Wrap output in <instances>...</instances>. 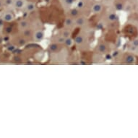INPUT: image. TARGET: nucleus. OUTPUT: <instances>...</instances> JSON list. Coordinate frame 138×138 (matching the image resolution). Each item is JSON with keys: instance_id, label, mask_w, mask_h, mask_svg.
<instances>
[{"instance_id": "nucleus-1", "label": "nucleus", "mask_w": 138, "mask_h": 138, "mask_svg": "<svg viewBox=\"0 0 138 138\" xmlns=\"http://www.w3.org/2000/svg\"><path fill=\"white\" fill-rule=\"evenodd\" d=\"M44 38V31L43 30H37L33 33V41L36 42L41 41Z\"/></svg>"}, {"instance_id": "nucleus-2", "label": "nucleus", "mask_w": 138, "mask_h": 138, "mask_svg": "<svg viewBox=\"0 0 138 138\" xmlns=\"http://www.w3.org/2000/svg\"><path fill=\"white\" fill-rule=\"evenodd\" d=\"M1 18L3 19V20L5 22L10 23V22H12L14 20L15 16H14V14L11 11H6L2 14Z\"/></svg>"}, {"instance_id": "nucleus-3", "label": "nucleus", "mask_w": 138, "mask_h": 138, "mask_svg": "<svg viewBox=\"0 0 138 138\" xmlns=\"http://www.w3.org/2000/svg\"><path fill=\"white\" fill-rule=\"evenodd\" d=\"M26 3V0H15L13 7L18 10H22L25 8Z\"/></svg>"}, {"instance_id": "nucleus-4", "label": "nucleus", "mask_w": 138, "mask_h": 138, "mask_svg": "<svg viewBox=\"0 0 138 138\" xmlns=\"http://www.w3.org/2000/svg\"><path fill=\"white\" fill-rule=\"evenodd\" d=\"M75 21V25L76 26L83 27V26H85L86 25L87 19H86V18H85L83 16H78V18H76Z\"/></svg>"}, {"instance_id": "nucleus-5", "label": "nucleus", "mask_w": 138, "mask_h": 138, "mask_svg": "<svg viewBox=\"0 0 138 138\" xmlns=\"http://www.w3.org/2000/svg\"><path fill=\"white\" fill-rule=\"evenodd\" d=\"M75 25V21L73 18L69 17L66 18L64 20V26L67 28H72Z\"/></svg>"}, {"instance_id": "nucleus-6", "label": "nucleus", "mask_w": 138, "mask_h": 138, "mask_svg": "<svg viewBox=\"0 0 138 138\" xmlns=\"http://www.w3.org/2000/svg\"><path fill=\"white\" fill-rule=\"evenodd\" d=\"M103 6L101 2H96L92 7V12L94 14L100 13L103 10Z\"/></svg>"}, {"instance_id": "nucleus-7", "label": "nucleus", "mask_w": 138, "mask_h": 138, "mask_svg": "<svg viewBox=\"0 0 138 138\" xmlns=\"http://www.w3.org/2000/svg\"><path fill=\"white\" fill-rule=\"evenodd\" d=\"M96 51H97L98 54H103L106 53V51H107V46L105 43H100L96 47Z\"/></svg>"}, {"instance_id": "nucleus-8", "label": "nucleus", "mask_w": 138, "mask_h": 138, "mask_svg": "<svg viewBox=\"0 0 138 138\" xmlns=\"http://www.w3.org/2000/svg\"><path fill=\"white\" fill-rule=\"evenodd\" d=\"M36 8V5L34 2H29L26 3L25 5V7L24 8V10L27 12H33V10H35Z\"/></svg>"}, {"instance_id": "nucleus-9", "label": "nucleus", "mask_w": 138, "mask_h": 138, "mask_svg": "<svg viewBox=\"0 0 138 138\" xmlns=\"http://www.w3.org/2000/svg\"><path fill=\"white\" fill-rule=\"evenodd\" d=\"M85 41V38L83 35H78L75 37L74 42L78 46H82Z\"/></svg>"}, {"instance_id": "nucleus-10", "label": "nucleus", "mask_w": 138, "mask_h": 138, "mask_svg": "<svg viewBox=\"0 0 138 138\" xmlns=\"http://www.w3.org/2000/svg\"><path fill=\"white\" fill-rule=\"evenodd\" d=\"M18 26H19L20 30H24L28 28V27H29V22L27 20H20L19 22Z\"/></svg>"}, {"instance_id": "nucleus-11", "label": "nucleus", "mask_w": 138, "mask_h": 138, "mask_svg": "<svg viewBox=\"0 0 138 138\" xmlns=\"http://www.w3.org/2000/svg\"><path fill=\"white\" fill-rule=\"evenodd\" d=\"M106 18H107V20L109 22L113 23V22H115V21H116L118 20V16H117V15L115 12H110L108 13V15L106 16Z\"/></svg>"}, {"instance_id": "nucleus-12", "label": "nucleus", "mask_w": 138, "mask_h": 138, "mask_svg": "<svg viewBox=\"0 0 138 138\" xmlns=\"http://www.w3.org/2000/svg\"><path fill=\"white\" fill-rule=\"evenodd\" d=\"M135 61L134 56L132 54H127L124 57V62L126 64H133Z\"/></svg>"}, {"instance_id": "nucleus-13", "label": "nucleus", "mask_w": 138, "mask_h": 138, "mask_svg": "<svg viewBox=\"0 0 138 138\" xmlns=\"http://www.w3.org/2000/svg\"><path fill=\"white\" fill-rule=\"evenodd\" d=\"M58 49H59V43H57L56 42H54V43H51L49 45V46H48V50L51 53L56 52Z\"/></svg>"}, {"instance_id": "nucleus-14", "label": "nucleus", "mask_w": 138, "mask_h": 138, "mask_svg": "<svg viewBox=\"0 0 138 138\" xmlns=\"http://www.w3.org/2000/svg\"><path fill=\"white\" fill-rule=\"evenodd\" d=\"M79 14H80V11H79V9H78V8L72 9V10L70 11V17H71V18H78V17L79 16Z\"/></svg>"}, {"instance_id": "nucleus-15", "label": "nucleus", "mask_w": 138, "mask_h": 138, "mask_svg": "<svg viewBox=\"0 0 138 138\" xmlns=\"http://www.w3.org/2000/svg\"><path fill=\"white\" fill-rule=\"evenodd\" d=\"M61 2H62L64 7H70L72 4H74L76 2V0H61Z\"/></svg>"}, {"instance_id": "nucleus-16", "label": "nucleus", "mask_w": 138, "mask_h": 138, "mask_svg": "<svg viewBox=\"0 0 138 138\" xmlns=\"http://www.w3.org/2000/svg\"><path fill=\"white\" fill-rule=\"evenodd\" d=\"M74 43V40L72 38H71L70 37L69 38H66L65 39V41H64V44L65 46H66L67 47H71Z\"/></svg>"}, {"instance_id": "nucleus-17", "label": "nucleus", "mask_w": 138, "mask_h": 138, "mask_svg": "<svg viewBox=\"0 0 138 138\" xmlns=\"http://www.w3.org/2000/svg\"><path fill=\"white\" fill-rule=\"evenodd\" d=\"M65 38L64 37H63L62 36H58L57 37H56L55 38V39H54V41L56 42V43H59V44H61V43H64V41H65Z\"/></svg>"}, {"instance_id": "nucleus-18", "label": "nucleus", "mask_w": 138, "mask_h": 138, "mask_svg": "<svg viewBox=\"0 0 138 138\" xmlns=\"http://www.w3.org/2000/svg\"><path fill=\"white\" fill-rule=\"evenodd\" d=\"M60 35H61V36H62L63 37H64L65 38H66L70 37L71 33H70V31L69 30L66 29V30H61V34H60Z\"/></svg>"}, {"instance_id": "nucleus-19", "label": "nucleus", "mask_w": 138, "mask_h": 138, "mask_svg": "<svg viewBox=\"0 0 138 138\" xmlns=\"http://www.w3.org/2000/svg\"><path fill=\"white\" fill-rule=\"evenodd\" d=\"M23 33L24 34L25 36L26 37H30L31 36H33V33H32V30H30V29H25L24 30H23Z\"/></svg>"}, {"instance_id": "nucleus-20", "label": "nucleus", "mask_w": 138, "mask_h": 138, "mask_svg": "<svg viewBox=\"0 0 138 138\" xmlns=\"http://www.w3.org/2000/svg\"><path fill=\"white\" fill-rule=\"evenodd\" d=\"M14 2H15V0H4L5 5H6L7 7H11V6L13 7Z\"/></svg>"}, {"instance_id": "nucleus-21", "label": "nucleus", "mask_w": 138, "mask_h": 138, "mask_svg": "<svg viewBox=\"0 0 138 138\" xmlns=\"http://www.w3.org/2000/svg\"><path fill=\"white\" fill-rule=\"evenodd\" d=\"M115 8L116 10H122L124 9V5L121 2H118L115 5Z\"/></svg>"}, {"instance_id": "nucleus-22", "label": "nucleus", "mask_w": 138, "mask_h": 138, "mask_svg": "<svg viewBox=\"0 0 138 138\" xmlns=\"http://www.w3.org/2000/svg\"><path fill=\"white\" fill-rule=\"evenodd\" d=\"M84 6H85L84 2H83V1H79V2H78V5H77V8H78V9H82V8L84 7Z\"/></svg>"}, {"instance_id": "nucleus-23", "label": "nucleus", "mask_w": 138, "mask_h": 138, "mask_svg": "<svg viewBox=\"0 0 138 138\" xmlns=\"http://www.w3.org/2000/svg\"><path fill=\"white\" fill-rule=\"evenodd\" d=\"M131 46H134V47L138 46V38H136L131 42Z\"/></svg>"}, {"instance_id": "nucleus-24", "label": "nucleus", "mask_w": 138, "mask_h": 138, "mask_svg": "<svg viewBox=\"0 0 138 138\" xmlns=\"http://www.w3.org/2000/svg\"><path fill=\"white\" fill-rule=\"evenodd\" d=\"M5 33H6L10 34V33H12V28L11 26H7V27L5 28Z\"/></svg>"}, {"instance_id": "nucleus-25", "label": "nucleus", "mask_w": 138, "mask_h": 138, "mask_svg": "<svg viewBox=\"0 0 138 138\" xmlns=\"http://www.w3.org/2000/svg\"><path fill=\"white\" fill-rule=\"evenodd\" d=\"M4 24H5V21H4L3 19L1 18H0V26H1V27H4Z\"/></svg>"}, {"instance_id": "nucleus-26", "label": "nucleus", "mask_w": 138, "mask_h": 138, "mask_svg": "<svg viewBox=\"0 0 138 138\" xmlns=\"http://www.w3.org/2000/svg\"><path fill=\"white\" fill-rule=\"evenodd\" d=\"M5 5V3H4V0H0V8H2V6Z\"/></svg>"}, {"instance_id": "nucleus-27", "label": "nucleus", "mask_w": 138, "mask_h": 138, "mask_svg": "<svg viewBox=\"0 0 138 138\" xmlns=\"http://www.w3.org/2000/svg\"><path fill=\"white\" fill-rule=\"evenodd\" d=\"M103 1L104 2V3L105 4H106V3H109V2H112L114 0H103Z\"/></svg>"}, {"instance_id": "nucleus-28", "label": "nucleus", "mask_w": 138, "mask_h": 138, "mask_svg": "<svg viewBox=\"0 0 138 138\" xmlns=\"http://www.w3.org/2000/svg\"><path fill=\"white\" fill-rule=\"evenodd\" d=\"M134 53H135V54H138V46L136 48V49H135V51H134Z\"/></svg>"}, {"instance_id": "nucleus-29", "label": "nucleus", "mask_w": 138, "mask_h": 138, "mask_svg": "<svg viewBox=\"0 0 138 138\" xmlns=\"http://www.w3.org/2000/svg\"><path fill=\"white\" fill-rule=\"evenodd\" d=\"M2 43V40H1V38H0V43Z\"/></svg>"}]
</instances>
